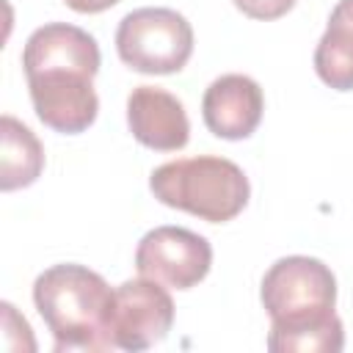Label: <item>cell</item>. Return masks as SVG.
<instances>
[{
  "mask_svg": "<svg viewBox=\"0 0 353 353\" xmlns=\"http://www.w3.org/2000/svg\"><path fill=\"white\" fill-rule=\"evenodd\" d=\"M270 317L268 350L273 353H339L345 328L336 317V279L314 256L276 259L259 290Z\"/></svg>",
  "mask_w": 353,
  "mask_h": 353,
  "instance_id": "7a4b0ae2",
  "label": "cell"
},
{
  "mask_svg": "<svg viewBox=\"0 0 353 353\" xmlns=\"http://www.w3.org/2000/svg\"><path fill=\"white\" fill-rule=\"evenodd\" d=\"M22 69L39 121L55 132H85L99 99L94 77L99 72V47L91 33L69 22L36 28L22 50Z\"/></svg>",
  "mask_w": 353,
  "mask_h": 353,
  "instance_id": "6da1fadb",
  "label": "cell"
},
{
  "mask_svg": "<svg viewBox=\"0 0 353 353\" xmlns=\"http://www.w3.org/2000/svg\"><path fill=\"white\" fill-rule=\"evenodd\" d=\"M110 284L91 268L63 262L52 265L33 281V303L47 323L55 350H110Z\"/></svg>",
  "mask_w": 353,
  "mask_h": 353,
  "instance_id": "3957f363",
  "label": "cell"
},
{
  "mask_svg": "<svg viewBox=\"0 0 353 353\" xmlns=\"http://www.w3.org/2000/svg\"><path fill=\"white\" fill-rule=\"evenodd\" d=\"M314 72L334 91H353V0H339L314 50Z\"/></svg>",
  "mask_w": 353,
  "mask_h": 353,
  "instance_id": "30bf717a",
  "label": "cell"
},
{
  "mask_svg": "<svg viewBox=\"0 0 353 353\" xmlns=\"http://www.w3.org/2000/svg\"><path fill=\"white\" fill-rule=\"evenodd\" d=\"M135 268L143 279H154L171 290H190L210 273L212 245L190 229L157 226L141 237Z\"/></svg>",
  "mask_w": 353,
  "mask_h": 353,
  "instance_id": "52a82bcc",
  "label": "cell"
},
{
  "mask_svg": "<svg viewBox=\"0 0 353 353\" xmlns=\"http://www.w3.org/2000/svg\"><path fill=\"white\" fill-rule=\"evenodd\" d=\"M174 325V301L165 284L132 279L116 287L110 312V342L119 350H146L168 336Z\"/></svg>",
  "mask_w": 353,
  "mask_h": 353,
  "instance_id": "8992f818",
  "label": "cell"
},
{
  "mask_svg": "<svg viewBox=\"0 0 353 353\" xmlns=\"http://www.w3.org/2000/svg\"><path fill=\"white\" fill-rule=\"evenodd\" d=\"M232 3H234L237 11H243L245 17L268 22V19H279V17H284L298 0H232Z\"/></svg>",
  "mask_w": 353,
  "mask_h": 353,
  "instance_id": "7c38bea8",
  "label": "cell"
},
{
  "mask_svg": "<svg viewBox=\"0 0 353 353\" xmlns=\"http://www.w3.org/2000/svg\"><path fill=\"white\" fill-rule=\"evenodd\" d=\"M127 124L132 138L154 152H176L190 138L185 105L165 88L135 85L127 97Z\"/></svg>",
  "mask_w": 353,
  "mask_h": 353,
  "instance_id": "9c48e42d",
  "label": "cell"
},
{
  "mask_svg": "<svg viewBox=\"0 0 353 353\" xmlns=\"http://www.w3.org/2000/svg\"><path fill=\"white\" fill-rule=\"evenodd\" d=\"M44 168V146L41 141L17 121L14 116L0 119V190L28 188L39 179Z\"/></svg>",
  "mask_w": 353,
  "mask_h": 353,
  "instance_id": "8fae6325",
  "label": "cell"
},
{
  "mask_svg": "<svg viewBox=\"0 0 353 353\" xmlns=\"http://www.w3.org/2000/svg\"><path fill=\"white\" fill-rule=\"evenodd\" d=\"M63 3L77 14H99V11L113 8L119 0H63Z\"/></svg>",
  "mask_w": 353,
  "mask_h": 353,
  "instance_id": "4fadbf2b",
  "label": "cell"
},
{
  "mask_svg": "<svg viewBox=\"0 0 353 353\" xmlns=\"http://www.w3.org/2000/svg\"><path fill=\"white\" fill-rule=\"evenodd\" d=\"M119 58L141 74H174L193 55V28L174 8H135L116 30Z\"/></svg>",
  "mask_w": 353,
  "mask_h": 353,
  "instance_id": "5b68a950",
  "label": "cell"
},
{
  "mask_svg": "<svg viewBox=\"0 0 353 353\" xmlns=\"http://www.w3.org/2000/svg\"><path fill=\"white\" fill-rule=\"evenodd\" d=\"M149 188L160 204L190 212L207 223H226L237 218L251 196L243 168L215 154L163 163L152 171Z\"/></svg>",
  "mask_w": 353,
  "mask_h": 353,
  "instance_id": "277c9868",
  "label": "cell"
},
{
  "mask_svg": "<svg viewBox=\"0 0 353 353\" xmlns=\"http://www.w3.org/2000/svg\"><path fill=\"white\" fill-rule=\"evenodd\" d=\"M265 94L248 74H221L201 97V116L207 130L223 141L251 138L262 121Z\"/></svg>",
  "mask_w": 353,
  "mask_h": 353,
  "instance_id": "ba28073f",
  "label": "cell"
}]
</instances>
